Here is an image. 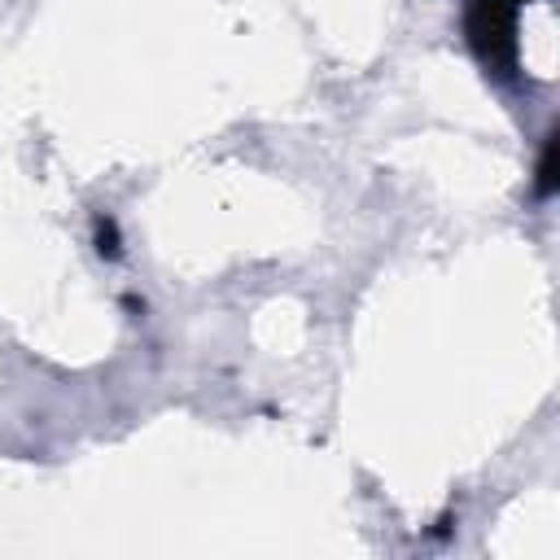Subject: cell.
I'll use <instances>...</instances> for the list:
<instances>
[{
	"instance_id": "1",
	"label": "cell",
	"mask_w": 560,
	"mask_h": 560,
	"mask_svg": "<svg viewBox=\"0 0 560 560\" xmlns=\"http://www.w3.org/2000/svg\"><path fill=\"white\" fill-rule=\"evenodd\" d=\"M525 0H468V44L486 70H516V13Z\"/></svg>"
},
{
	"instance_id": "2",
	"label": "cell",
	"mask_w": 560,
	"mask_h": 560,
	"mask_svg": "<svg viewBox=\"0 0 560 560\" xmlns=\"http://www.w3.org/2000/svg\"><path fill=\"white\" fill-rule=\"evenodd\" d=\"M556 153H560V140H556V131H551V136H547V149H542V162H538V192H542V197L556 192Z\"/></svg>"
}]
</instances>
